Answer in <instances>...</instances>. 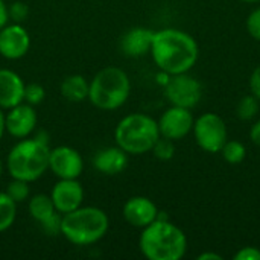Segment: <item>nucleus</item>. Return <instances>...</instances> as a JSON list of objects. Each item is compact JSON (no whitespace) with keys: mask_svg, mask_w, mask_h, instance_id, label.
<instances>
[{"mask_svg":"<svg viewBox=\"0 0 260 260\" xmlns=\"http://www.w3.org/2000/svg\"><path fill=\"white\" fill-rule=\"evenodd\" d=\"M151 56L166 75L187 73L198 61L200 47L192 35L181 29L166 27L154 32Z\"/></svg>","mask_w":260,"mask_h":260,"instance_id":"f257e3e1","label":"nucleus"},{"mask_svg":"<svg viewBox=\"0 0 260 260\" xmlns=\"http://www.w3.org/2000/svg\"><path fill=\"white\" fill-rule=\"evenodd\" d=\"M139 248L149 260H180L186 254L187 238L168 218H157L142 229Z\"/></svg>","mask_w":260,"mask_h":260,"instance_id":"f03ea898","label":"nucleus"},{"mask_svg":"<svg viewBox=\"0 0 260 260\" xmlns=\"http://www.w3.org/2000/svg\"><path fill=\"white\" fill-rule=\"evenodd\" d=\"M110 229L108 215L93 206H81L62 215L61 235L73 245L87 247L99 242Z\"/></svg>","mask_w":260,"mask_h":260,"instance_id":"7ed1b4c3","label":"nucleus"},{"mask_svg":"<svg viewBox=\"0 0 260 260\" xmlns=\"http://www.w3.org/2000/svg\"><path fill=\"white\" fill-rule=\"evenodd\" d=\"M49 143L34 139H20L6 157V169L11 178L27 183L37 181L49 169Z\"/></svg>","mask_w":260,"mask_h":260,"instance_id":"20e7f679","label":"nucleus"},{"mask_svg":"<svg viewBox=\"0 0 260 260\" xmlns=\"http://www.w3.org/2000/svg\"><path fill=\"white\" fill-rule=\"evenodd\" d=\"M131 94V81L120 67H104L90 81L88 101L93 107L113 111L120 108Z\"/></svg>","mask_w":260,"mask_h":260,"instance_id":"39448f33","label":"nucleus"},{"mask_svg":"<svg viewBox=\"0 0 260 260\" xmlns=\"http://www.w3.org/2000/svg\"><path fill=\"white\" fill-rule=\"evenodd\" d=\"M160 137L158 123L148 114L133 113L119 120L114 129V140L128 155H143L151 152Z\"/></svg>","mask_w":260,"mask_h":260,"instance_id":"423d86ee","label":"nucleus"},{"mask_svg":"<svg viewBox=\"0 0 260 260\" xmlns=\"http://www.w3.org/2000/svg\"><path fill=\"white\" fill-rule=\"evenodd\" d=\"M192 133L195 136L197 145L209 154L221 152L222 146L229 140L225 120L215 113H204L195 119Z\"/></svg>","mask_w":260,"mask_h":260,"instance_id":"0eeeda50","label":"nucleus"},{"mask_svg":"<svg viewBox=\"0 0 260 260\" xmlns=\"http://www.w3.org/2000/svg\"><path fill=\"white\" fill-rule=\"evenodd\" d=\"M165 96L171 105L192 110L203 98V87L197 78L187 73L171 75L165 85Z\"/></svg>","mask_w":260,"mask_h":260,"instance_id":"6e6552de","label":"nucleus"},{"mask_svg":"<svg viewBox=\"0 0 260 260\" xmlns=\"http://www.w3.org/2000/svg\"><path fill=\"white\" fill-rule=\"evenodd\" d=\"M49 169L58 180L79 178L84 171V160L75 148L56 146L49 152Z\"/></svg>","mask_w":260,"mask_h":260,"instance_id":"1a4fd4ad","label":"nucleus"},{"mask_svg":"<svg viewBox=\"0 0 260 260\" xmlns=\"http://www.w3.org/2000/svg\"><path fill=\"white\" fill-rule=\"evenodd\" d=\"M193 116L189 108L171 105L157 120L158 131L161 137L171 139L174 142L184 139L193 129Z\"/></svg>","mask_w":260,"mask_h":260,"instance_id":"9d476101","label":"nucleus"},{"mask_svg":"<svg viewBox=\"0 0 260 260\" xmlns=\"http://www.w3.org/2000/svg\"><path fill=\"white\" fill-rule=\"evenodd\" d=\"M30 47L29 32L21 23L5 24L0 29V55L6 59L15 61L23 58Z\"/></svg>","mask_w":260,"mask_h":260,"instance_id":"9b49d317","label":"nucleus"},{"mask_svg":"<svg viewBox=\"0 0 260 260\" xmlns=\"http://www.w3.org/2000/svg\"><path fill=\"white\" fill-rule=\"evenodd\" d=\"M37 113L35 108L26 102H21L8 110L5 114V126L6 133L15 139L29 137L37 128Z\"/></svg>","mask_w":260,"mask_h":260,"instance_id":"f8f14e48","label":"nucleus"},{"mask_svg":"<svg viewBox=\"0 0 260 260\" xmlns=\"http://www.w3.org/2000/svg\"><path fill=\"white\" fill-rule=\"evenodd\" d=\"M84 195H85L84 187L78 181V178L58 180L50 192L53 206H55L56 212L61 215H66V213L73 212L75 209L81 207L82 201H84Z\"/></svg>","mask_w":260,"mask_h":260,"instance_id":"ddd939ff","label":"nucleus"},{"mask_svg":"<svg viewBox=\"0 0 260 260\" xmlns=\"http://www.w3.org/2000/svg\"><path fill=\"white\" fill-rule=\"evenodd\" d=\"M160 210L148 197H131L122 209L125 221L136 229H145L158 218Z\"/></svg>","mask_w":260,"mask_h":260,"instance_id":"4468645a","label":"nucleus"},{"mask_svg":"<svg viewBox=\"0 0 260 260\" xmlns=\"http://www.w3.org/2000/svg\"><path fill=\"white\" fill-rule=\"evenodd\" d=\"M154 32L149 27L136 26L126 30L120 38V50L128 58H140L151 52Z\"/></svg>","mask_w":260,"mask_h":260,"instance_id":"2eb2a0df","label":"nucleus"},{"mask_svg":"<svg viewBox=\"0 0 260 260\" xmlns=\"http://www.w3.org/2000/svg\"><path fill=\"white\" fill-rule=\"evenodd\" d=\"M24 81L11 69H0V108L9 110L23 102Z\"/></svg>","mask_w":260,"mask_h":260,"instance_id":"dca6fc26","label":"nucleus"},{"mask_svg":"<svg viewBox=\"0 0 260 260\" xmlns=\"http://www.w3.org/2000/svg\"><path fill=\"white\" fill-rule=\"evenodd\" d=\"M93 166L98 172L104 175H110V177L119 175L128 166V154L117 145L102 148L93 157Z\"/></svg>","mask_w":260,"mask_h":260,"instance_id":"f3484780","label":"nucleus"},{"mask_svg":"<svg viewBox=\"0 0 260 260\" xmlns=\"http://www.w3.org/2000/svg\"><path fill=\"white\" fill-rule=\"evenodd\" d=\"M88 90H90V82L82 76V75H69L61 81L59 85V93L67 102L79 104L85 99H88Z\"/></svg>","mask_w":260,"mask_h":260,"instance_id":"a211bd4d","label":"nucleus"},{"mask_svg":"<svg viewBox=\"0 0 260 260\" xmlns=\"http://www.w3.org/2000/svg\"><path fill=\"white\" fill-rule=\"evenodd\" d=\"M27 210H29L30 218L38 224L56 212L50 195H46V193H37L34 197H29Z\"/></svg>","mask_w":260,"mask_h":260,"instance_id":"6ab92c4d","label":"nucleus"},{"mask_svg":"<svg viewBox=\"0 0 260 260\" xmlns=\"http://www.w3.org/2000/svg\"><path fill=\"white\" fill-rule=\"evenodd\" d=\"M17 218V203L6 193L0 192V233L9 230Z\"/></svg>","mask_w":260,"mask_h":260,"instance_id":"aec40b11","label":"nucleus"},{"mask_svg":"<svg viewBox=\"0 0 260 260\" xmlns=\"http://www.w3.org/2000/svg\"><path fill=\"white\" fill-rule=\"evenodd\" d=\"M222 158L230 165H241L247 158V148L238 140H227L221 149Z\"/></svg>","mask_w":260,"mask_h":260,"instance_id":"412c9836","label":"nucleus"},{"mask_svg":"<svg viewBox=\"0 0 260 260\" xmlns=\"http://www.w3.org/2000/svg\"><path fill=\"white\" fill-rule=\"evenodd\" d=\"M260 110V101L254 94H247L239 99L236 105V116L241 120H251L257 116Z\"/></svg>","mask_w":260,"mask_h":260,"instance_id":"4be33fe9","label":"nucleus"},{"mask_svg":"<svg viewBox=\"0 0 260 260\" xmlns=\"http://www.w3.org/2000/svg\"><path fill=\"white\" fill-rule=\"evenodd\" d=\"M5 192H6L17 204L27 201L29 197H30L29 183H27V181H23V180H18V178H12V181L6 186V190H5Z\"/></svg>","mask_w":260,"mask_h":260,"instance_id":"5701e85b","label":"nucleus"},{"mask_svg":"<svg viewBox=\"0 0 260 260\" xmlns=\"http://www.w3.org/2000/svg\"><path fill=\"white\" fill-rule=\"evenodd\" d=\"M151 152L155 155V158H158L161 161H168V160L174 158V155H175V142L160 136L157 139V142L154 143Z\"/></svg>","mask_w":260,"mask_h":260,"instance_id":"b1692460","label":"nucleus"},{"mask_svg":"<svg viewBox=\"0 0 260 260\" xmlns=\"http://www.w3.org/2000/svg\"><path fill=\"white\" fill-rule=\"evenodd\" d=\"M46 99V90L41 84H37V82H30V84H26L24 85V98H23V102L32 105V107H37L40 104H43V101Z\"/></svg>","mask_w":260,"mask_h":260,"instance_id":"393cba45","label":"nucleus"},{"mask_svg":"<svg viewBox=\"0 0 260 260\" xmlns=\"http://www.w3.org/2000/svg\"><path fill=\"white\" fill-rule=\"evenodd\" d=\"M61 219H62V215L55 212L49 218L41 221L40 227L47 236H58V235H61Z\"/></svg>","mask_w":260,"mask_h":260,"instance_id":"a878e982","label":"nucleus"},{"mask_svg":"<svg viewBox=\"0 0 260 260\" xmlns=\"http://www.w3.org/2000/svg\"><path fill=\"white\" fill-rule=\"evenodd\" d=\"M247 30L251 38L260 41V8H256L247 17Z\"/></svg>","mask_w":260,"mask_h":260,"instance_id":"bb28decb","label":"nucleus"},{"mask_svg":"<svg viewBox=\"0 0 260 260\" xmlns=\"http://www.w3.org/2000/svg\"><path fill=\"white\" fill-rule=\"evenodd\" d=\"M9 17L14 20V23H21L23 20L27 18L29 15V8L26 3L23 2H14L9 8H8Z\"/></svg>","mask_w":260,"mask_h":260,"instance_id":"cd10ccee","label":"nucleus"},{"mask_svg":"<svg viewBox=\"0 0 260 260\" xmlns=\"http://www.w3.org/2000/svg\"><path fill=\"white\" fill-rule=\"evenodd\" d=\"M235 260H260V248L257 247H244L235 256Z\"/></svg>","mask_w":260,"mask_h":260,"instance_id":"c85d7f7f","label":"nucleus"},{"mask_svg":"<svg viewBox=\"0 0 260 260\" xmlns=\"http://www.w3.org/2000/svg\"><path fill=\"white\" fill-rule=\"evenodd\" d=\"M248 84H250L251 94H254V96L260 101V66H257V67L251 72Z\"/></svg>","mask_w":260,"mask_h":260,"instance_id":"c756f323","label":"nucleus"},{"mask_svg":"<svg viewBox=\"0 0 260 260\" xmlns=\"http://www.w3.org/2000/svg\"><path fill=\"white\" fill-rule=\"evenodd\" d=\"M250 139L251 142L260 148V120H257L251 128H250Z\"/></svg>","mask_w":260,"mask_h":260,"instance_id":"7c9ffc66","label":"nucleus"},{"mask_svg":"<svg viewBox=\"0 0 260 260\" xmlns=\"http://www.w3.org/2000/svg\"><path fill=\"white\" fill-rule=\"evenodd\" d=\"M8 20H9V12H8V6L3 0H0V29L8 24Z\"/></svg>","mask_w":260,"mask_h":260,"instance_id":"2f4dec72","label":"nucleus"},{"mask_svg":"<svg viewBox=\"0 0 260 260\" xmlns=\"http://www.w3.org/2000/svg\"><path fill=\"white\" fill-rule=\"evenodd\" d=\"M198 260H222V257L216 253H212V251H207V253H201L198 257Z\"/></svg>","mask_w":260,"mask_h":260,"instance_id":"473e14b6","label":"nucleus"},{"mask_svg":"<svg viewBox=\"0 0 260 260\" xmlns=\"http://www.w3.org/2000/svg\"><path fill=\"white\" fill-rule=\"evenodd\" d=\"M6 133V126H5V113L3 108H0V140L3 137V134Z\"/></svg>","mask_w":260,"mask_h":260,"instance_id":"72a5a7b5","label":"nucleus"},{"mask_svg":"<svg viewBox=\"0 0 260 260\" xmlns=\"http://www.w3.org/2000/svg\"><path fill=\"white\" fill-rule=\"evenodd\" d=\"M241 2H245V3H257L260 0H241Z\"/></svg>","mask_w":260,"mask_h":260,"instance_id":"f704fd0d","label":"nucleus"},{"mask_svg":"<svg viewBox=\"0 0 260 260\" xmlns=\"http://www.w3.org/2000/svg\"><path fill=\"white\" fill-rule=\"evenodd\" d=\"M2 172H3V161H2V157H0V177H2Z\"/></svg>","mask_w":260,"mask_h":260,"instance_id":"c9c22d12","label":"nucleus"}]
</instances>
